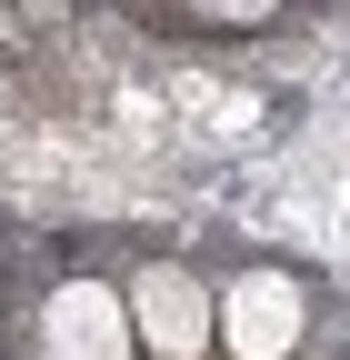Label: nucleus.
I'll return each instance as SVG.
<instances>
[{"label": "nucleus", "instance_id": "1", "mask_svg": "<svg viewBox=\"0 0 350 360\" xmlns=\"http://www.w3.org/2000/svg\"><path fill=\"white\" fill-rule=\"evenodd\" d=\"M311 340V281L280 260H250L210 290V350L221 360H290Z\"/></svg>", "mask_w": 350, "mask_h": 360}, {"label": "nucleus", "instance_id": "2", "mask_svg": "<svg viewBox=\"0 0 350 360\" xmlns=\"http://www.w3.org/2000/svg\"><path fill=\"white\" fill-rule=\"evenodd\" d=\"M120 310H130V350H150V360H210V281L190 260H141L120 281Z\"/></svg>", "mask_w": 350, "mask_h": 360}, {"label": "nucleus", "instance_id": "3", "mask_svg": "<svg viewBox=\"0 0 350 360\" xmlns=\"http://www.w3.org/2000/svg\"><path fill=\"white\" fill-rule=\"evenodd\" d=\"M30 350L40 360H141V350H130L120 281H101V270L51 281V300H40V321H30Z\"/></svg>", "mask_w": 350, "mask_h": 360}]
</instances>
